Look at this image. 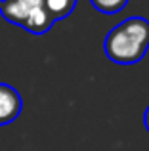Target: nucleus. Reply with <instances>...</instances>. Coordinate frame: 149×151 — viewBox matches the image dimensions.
Segmentation results:
<instances>
[{"instance_id": "nucleus-1", "label": "nucleus", "mask_w": 149, "mask_h": 151, "mask_svg": "<svg viewBox=\"0 0 149 151\" xmlns=\"http://www.w3.org/2000/svg\"><path fill=\"white\" fill-rule=\"evenodd\" d=\"M149 50V21L145 17H128L107 33L103 52L117 65H136Z\"/></svg>"}, {"instance_id": "nucleus-2", "label": "nucleus", "mask_w": 149, "mask_h": 151, "mask_svg": "<svg viewBox=\"0 0 149 151\" xmlns=\"http://www.w3.org/2000/svg\"><path fill=\"white\" fill-rule=\"evenodd\" d=\"M0 12L6 21L23 27L33 35L48 33L56 23L46 12L42 0H2Z\"/></svg>"}, {"instance_id": "nucleus-3", "label": "nucleus", "mask_w": 149, "mask_h": 151, "mask_svg": "<svg viewBox=\"0 0 149 151\" xmlns=\"http://www.w3.org/2000/svg\"><path fill=\"white\" fill-rule=\"evenodd\" d=\"M23 101L19 92L10 84L0 82V126H6L14 122L21 115Z\"/></svg>"}, {"instance_id": "nucleus-4", "label": "nucleus", "mask_w": 149, "mask_h": 151, "mask_svg": "<svg viewBox=\"0 0 149 151\" xmlns=\"http://www.w3.org/2000/svg\"><path fill=\"white\" fill-rule=\"evenodd\" d=\"M42 2H44V8L50 14V17L54 21H59L73 14L78 0H42Z\"/></svg>"}, {"instance_id": "nucleus-5", "label": "nucleus", "mask_w": 149, "mask_h": 151, "mask_svg": "<svg viewBox=\"0 0 149 151\" xmlns=\"http://www.w3.org/2000/svg\"><path fill=\"white\" fill-rule=\"evenodd\" d=\"M90 4H92L97 12H101V14H105V15H115V14H119L120 10L126 8L128 0H90Z\"/></svg>"}, {"instance_id": "nucleus-6", "label": "nucleus", "mask_w": 149, "mask_h": 151, "mask_svg": "<svg viewBox=\"0 0 149 151\" xmlns=\"http://www.w3.org/2000/svg\"><path fill=\"white\" fill-rule=\"evenodd\" d=\"M143 126H145V130L149 132V105H147V109L143 111Z\"/></svg>"}, {"instance_id": "nucleus-7", "label": "nucleus", "mask_w": 149, "mask_h": 151, "mask_svg": "<svg viewBox=\"0 0 149 151\" xmlns=\"http://www.w3.org/2000/svg\"><path fill=\"white\" fill-rule=\"evenodd\" d=\"M0 4H2V0H0Z\"/></svg>"}]
</instances>
